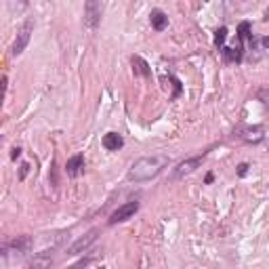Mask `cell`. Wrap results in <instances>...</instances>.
Masks as SVG:
<instances>
[{"label":"cell","mask_w":269,"mask_h":269,"mask_svg":"<svg viewBox=\"0 0 269 269\" xmlns=\"http://www.w3.org/2000/svg\"><path fill=\"white\" fill-rule=\"evenodd\" d=\"M168 164H170V158H168L166 153L141 156V158H137L130 164L126 177H128V181L143 183V181H149V179H156Z\"/></svg>","instance_id":"cell-1"},{"label":"cell","mask_w":269,"mask_h":269,"mask_svg":"<svg viewBox=\"0 0 269 269\" xmlns=\"http://www.w3.org/2000/svg\"><path fill=\"white\" fill-rule=\"evenodd\" d=\"M103 17V0H84V28L97 30Z\"/></svg>","instance_id":"cell-2"},{"label":"cell","mask_w":269,"mask_h":269,"mask_svg":"<svg viewBox=\"0 0 269 269\" xmlns=\"http://www.w3.org/2000/svg\"><path fill=\"white\" fill-rule=\"evenodd\" d=\"M32 34H34V19H26L24 24L19 26L17 38H15L13 47H11V55H13V57H19L21 53L26 51V47H28V42H30Z\"/></svg>","instance_id":"cell-3"},{"label":"cell","mask_w":269,"mask_h":269,"mask_svg":"<svg viewBox=\"0 0 269 269\" xmlns=\"http://www.w3.org/2000/svg\"><path fill=\"white\" fill-rule=\"evenodd\" d=\"M202 164H204V156H194V158H187L183 162H179L172 170H170V181H177V179H183L191 172H196Z\"/></svg>","instance_id":"cell-4"},{"label":"cell","mask_w":269,"mask_h":269,"mask_svg":"<svg viewBox=\"0 0 269 269\" xmlns=\"http://www.w3.org/2000/svg\"><path fill=\"white\" fill-rule=\"evenodd\" d=\"M34 246V238L32 236H17L15 240L3 244V257H9V253H15V255H26L32 251Z\"/></svg>","instance_id":"cell-5"},{"label":"cell","mask_w":269,"mask_h":269,"mask_svg":"<svg viewBox=\"0 0 269 269\" xmlns=\"http://www.w3.org/2000/svg\"><path fill=\"white\" fill-rule=\"evenodd\" d=\"M137 210H139V202H126V204H122V206H118L114 213L109 215V225H118V223H124V221H128V219H132L134 215H137Z\"/></svg>","instance_id":"cell-6"},{"label":"cell","mask_w":269,"mask_h":269,"mask_svg":"<svg viewBox=\"0 0 269 269\" xmlns=\"http://www.w3.org/2000/svg\"><path fill=\"white\" fill-rule=\"evenodd\" d=\"M236 134H238V139H242L244 143H255V145L265 139L263 126H246V124H242V126L236 128Z\"/></svg>","instance_id":"cell-7"},{"label":"cell","mask_w":269,"mask_h":269,"mask_svg":"<svg viewBox=\"0 0 269 269\" xmlns=\"http://www.w3.org/2000/svg\"><path fill=\"white\" fill-rule=\"evenodd\" d=\"M97 236H99V229H91L88 234H84L82 238H78V240L70 246V251H67V255H80V253H86V251L95 244Z\"/></svg>","instance_id":"cell-8"},{"label":"cell","mask_w":269,"mask_h":269,"mask_svg":"<svg viewBox=\"0 0 269 269\" xmlns=\"http://www.w3.org/2000/svg\"><path fill=\"white\" fill-rule=\"evenodd\" d=\"M103 147L107 151H118L124 147V139H122V134L120 132H105L103 134V139H101Z\"/></svg>","instance_id":"cell-9"},{"label":"cell","mask_w":269,"mask_h":269,"mask_svg":"<svg viewBox=\"0 0 269 269\" xmlns=\"http://www.w3.org/2000/svg\"><path fill=\"white\" fill-rule=\"evenodd\" d=\"M82 170H84V156H82V153H76V156H72V158L65 162V172H67V177L76 179V177H78Z\"/></svg>","instance_id":"cell-10"},{"label":"cell","mask_w":269,"mask_h":269,"mask_svg":"<svg viewBox=\"0 0 269 269\" xmlns=\"http://www.w3.org/2000/svg\"><path fill=\"white\" fill-rule=\"evenodd\" d=\"M130 63H132V72H134V76L151 78V67H149V63H147L143 57L132 55V57H130Z\"/></svg>","instance_id":"cell-11"},{"label":"cell","mask_w":269,"mask_h":269,"mask_svg":"<svg viewBox=\"0 0 269 269\" xmlns=\"http://www.w3.org/2000/svg\"><path fill=\"white\" fill-rule=\"evenodd\" d=\"M149 21H151V28L156 32H164L166 26H168V15L164 11H160V9H153L149 13Z\"/></svg>","instance_id":"cell-12"},{"label":"cell","mask_w":269,"mask_h":269,"mask_svg":"<svg viewBox=\"0 0 269 269\" xmlns=\"http://www.w3.org/2000/svg\"><path fill=\"white\" fill-rule=\"evenodd\" d=\"M221 55H223V59H225L227 63H240L242 59H244V49H242V44L238 49H234V47H223L221 49Z\"/></svg>","instance_id":"cell-13"},{"label":"cell","mask_w":269,"mask_h":269,"mask_svg":"<svg viewBox=\"0 0 269 269\" xmlns=\"http://www.w3.org/2000/svg\"><path fill=\"white\" fill-rule=\"evenodd\" d=\"M238 38H240V42H244V40H248L253 47H255V36H253V26H251V21H242V24L238 26Z\"/></svg>","instance_id":"cell-14"},{"label":"cell","mask_w":269,"mask_h":269,"mask_svg":"<svg viewBox=\"0 0 269 269\" xmlns=\"http://www.w3.org/2000/svg\"><path fill=\"white\" fill-rule=\"evenodd\" d=\"M227 28L223 26V28H219L217 32H215V47L217 49H223V44H225V40H227Z\"/></svg>","instance_id":"cell-15"},{"label":"cell","mask_w":269,"mask_h":269,"mask_svg":"<svg viewBox=\"0 0 269 269\" xmlns=\"http://www.w3.org/2000/svg\"><path fill=\"white\" fill-rule=\"evenodd\" d=\"M257 101H261L263 105H267V107H269V86L259 88V91H257Z\"/></svg>","instance_id":"cell-16"},{"label":"cell","mask_w":269,"mask_h":269,"mask_svg":"<svg viewBox=\"0 0 269 269\" xmlns=\"http://www.w3.org/2000/svg\"><path fill=\"white\" fill-rule=\"evenodd\" d=\"M168 80H170V82H172V86H175V95H172L170 99H177L179 95H181V91H183V88H181V82H179V80H177L175 76H170Z\"/></svg>","instance_id":"cell-17"},{"label":"cell","mask_w":269,"mask_h":269,"mask_svg":"<svg viewBox=\"0 0 269 269\" xmlns=\"http://www.w3.org/2000/svg\"><path fill=\"white\" fill-rule=\"evenodd\" d=\"M28 172H30V164L28 162H24L19 166V181H24V179L28 177Z\"/></svg>","instance_id":"cell-18"},{"label":"cell","mask_w":269,"mask_h":269,"mask_svg":"<svg viewBox=\"0 0 269 269\" xmlns=\"http://www.w3.org/2000/svg\"><path fill=\"white\" fill-rule=\"evenodd\" d=\"M15 5H17V11H24L30 5V0H13V9H15Z\"/></svg>","instance_id":"cell-19"},{"label":"cell","mask_w":269,"mask_h":269,"mask_svg":"<svg viewBox=\"0 0 269 269\" xmlns=\"http://www.w3.org/2000/svg\"><path fill=\"white\" fill-rule=\"evenodd\" d=\"M248 168H251V164H248V162H242V164L238 166V175H240V177H244L246 172H248Z\"/></svg>","instance_id":"cell-20"},{"label":"cell","mask_w":269,"mask_h":269,"mask_svg":"<svg viewBox=\"0 0 269 269\" xmlns=\"http://www.w3.org/2000/svg\"><path fill=\"white\" fill-rule=\"evenodd\" d=\"M19 156H21V149H19V147H13V151H11V158H13V160H17Z\"/></svg>","instance_id":"cell-21"},{"label":"cell","mask_w":269,"mask_h":269,"mask_svg":"<svg viewBox=\"0 0 269 269\" xmlns=\"http://www.w3.org/2000/svg\"><path fill=\"white\" fill-rule=\"evenodd\" d=\"M261 44H263V47H265V49H269V36H265V38L261 40Z\"/></svg>","instance_id":"cell-22"},{"label":"cell","mask_w":269,"mask_h":269,"mask_svg":"<svg viewBox=\"0 0 269 269\" xmlns=\"http://www.w3.org/2000/svg\"><path fill=\"white\" fill-rule=\"evenodd\" d=\"M213 179H215V175H213V172H208V175H206V183H213Z\"/></svg>","instance_id":"cell-23"}]
</instances>
